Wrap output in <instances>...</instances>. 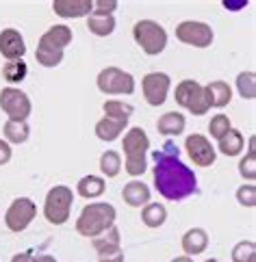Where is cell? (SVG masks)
<instances>
[{"label":"cell","instance_id":"6da1fadb","mask_svg":"<svg viewBox=\"0 0 256 262\" xmlns=\"http://www.w3.org/2000/svg\"><path fill=\"white\" fill-rule=\"evenodd\" d=\"M154 189L169 202H180L198 191V178L191 167L180 161V149L174 141H167L161 149H154Z\"/></svg>","mask_w":256,"mask_h":262},{"label":"cell","instance_id":"7a4b0ae2","mask_svg":"<svg viewBox=\"0 0 256 262\" xmlns=\"http://www.w3.org/2000/svg\"><path fill=\"white\" fill-rule=\"evenodd\" d=\"M115 206L109 202H91L81 210L76 219V232L85 238H96L115 226Z\"/></svg>","mask_w":256,"mask_h":262},{"label":"cell","instance_id":"3957f363","mask_svg":"<svg viewBox=\"0 0 256 262\" xmlns=\"http://www.w3.org/2000/svg\"><path fill=\"white\" fill-rule=\"evenodd\" d=\"M122 149H124V158H126L124 163L126 173L132 178L144 176V171L148 169V149H150V139L146 130L141 126H132L124 135Z\"/></svg>","mask_w":256,"mask_h":262},{"label":"cell","instance_id":"277c9868","mask_svg":"<svg viewBox=\"0 0 256 262\" xmlns=\"http://www.w3.org/2000/svg\"><path fill=\"white\" fill-rule=\"evenodd\" d=\"M72 204H74V193L70 186L65 184H56L48 191L44 202V217L52 226H63L70 219L72 212Z\"/></svg>","mask_w":256,"mask_h":262},{"label":"cell","instance_id":"5b68a950","mask_svg":"<svg viewBox=\"0 0 256 262\" xmlns=\"http://www.w3.org/2000/svg\"><path fill=\"white\" fill-rule=\"evenodd\" d=\"M132 37H135V43L148 57H156L167 46V33L154 20H139L132 26Z\"/></svg>","mask_w":256,"mask_h":262},{"label":"cell","instance_id":"8992f818","mask_svg":"<svg viewBox=\"0 0 256 262\" xmlns=\"http://www.w3.org/2000/svg\"><path fill=\"white\" fill-rule=\"evenodd\" d=\"M96 85L104 96H130V93H135V78H132V74L120 68H104L98 74Z\"/></svg>","mask_w":256,"mask_h":262},{"label":"cell","instance_id":"52a82bcc","mask_svg":"<svg viewBox=\"0 0 256 262\" xmlns=\"http://www.w3.org/2000/svg\"><path fill=\"white\" fill-rule=\"evenodd\" d=\"M174 100L178 106L187 108L193 115H206V111H208L206 100H204V85H200L198 80H191V78L178 82Z\"/></svg>","mask_w":256,"mask_h":262},{"label":"cell","instance_id":"ba28073f","mask_svg":"<svg viewBox=\"0 0 256 262\" xmlns=\"http://www.w3.org/2000/svg\"><path fill=\"white\" fill-rule=\"evenodd\" d=\"M0 108L11 121H26L33 111L31 98L17 87H5L0 91Z\"/></svg>","mask_w":256,"mask_h":262},{"label":"cell","instance_id":"9c48e42d","mask_svg":"<svg viewBox=\"0 0 256 262\" xmlns=\"http://www.w3.org/2000/svg\"><path fill=\"white\" fill-rule=\"evenodd\" d=\"M35 214H37V204L31 198H17L5 212V226L11 232L20 234L33 223Z\"/></svg>","mask_w":256,"mask_h":262},{"label":"cell","instance_id":"30bf717a","mask_svg":"<svg viewBox=\"0 0 256 262\" xmlns=\"http://www.w3.org/2000/svg\"><path fill=\"white\" fill-rule=\"evenodd\" d=\"M176 39L193 48H208L215 39V33L206 22L185 20L176 26Z\"/></svg>","mask_w":256,"mask_h":262},{"label":"cell","instance_id":"8fae6325","mask_svg":"<svg viewBox=\"0 0 256 262\" xmlns=\"http://www.w3.org/2000/svg\"><path fill=\"white\" fill-rule=\"evenodd\" d=\"M169 87H172V78L165 72H150L141 78V91L150 106H161L167 100Z\"/></svg>","mask_w":256,"mask_h":262},{"label":"cell","instance_id":"7c38bea8","mask_svg":"<svg viewBox=\"0 0 256 262\" xmlns=\"http://www.w3.org/2000/svg\"><path fill=\"white\" fill-rule=\"evenodd\" d=\"M185 149L189 158L193 161V165L198 167H211L217 158V149L211 145V141L204 135H198V133L189 135L185 139Z\"/></svg>","mask_w":256,"mask_h":262},{"label":"cell","instance_id":"4fadbf2b","mask_svg":"<svg viewBox=\"0 0 256 262\" xmlns=\"http://www.w3.org/2000/svg\"><path fill=\"white\" fill-rule=\"evenodd\" d=\"M72 39H74V33H72L70 26H65V24H54V26H50V29L40 37L37 46H40V48H50V50H61V52H65V48H68V46L72 43Z\"/></svg>","mask_w":256,"mask_h":262},{"label":"cell","instance_id":"5bb4252c","mask_svg":"<svg viewBox=\"0 0 256 262\" xmlns=\"http://www.w3.org/2000/svg\"><path fill=\"white\" fill-rule=\"evenodd\" d=\"M0 54L7 61H17L26 54V43L24 37L20 35V31L15 29H5L0 33Z\"/></svg>","mask_w":256,"mask_h":262},{"label":"cell","instance_id":"9a60e30c","mask_svg":"<svg viewBox=\"0 0 256 262\" xmlns=\"http://www.w3.org/2000/svg\"><path fill=\"white\" fill-rule=\"evenodd\" d=\"M204 100L208 108H224L230 104L232 89L226 80H211L208 85H204Z\"/></svg>","mask_w":256,"mask_h":262},{"label":"cell","instance_id":"2e32d148","mask_svg":"<svg viewBox=\"0 0 256 262\" xmlns=\"http://www.w3.org/2000/svg\"><path fill=\"white\" fill-rule=\"evenodd\" d=\"M52 11L63 20H76V17L91 15V0H54Z\"/></svg>","mask_w":256,"mask_h":262},{"label":"cell","instance_id":"e0dca14e","mask_svg":"<svg viewBox=\"0 0 256 262\" xmlns=\"http://www.w3.org/2000/svg\"><path fill=\"white\" fill-rule=\"evenodd\" d=\"M180 245H183V251L185 256L193 258L198 254H204L206 247H208V234L204 228H191L183 234V241H180Z\"/></svg>","mask_w":256,"mask_h":262},{"label":"cell","instance_id":"ac0fdd59","mask_svg":"<svg viewBox=\"0 0 256 262\" xmlns=\"http://www.w3.org/2000/svg\"><path fill=\"white\" fill-rule=\"evenodd\" d=\"M122 198H124V202L130 208H144L150 202V189L141 180H130L124 186V191H122Z\"/></svg>","mask_w":256,"mask_h":262},{"label":"cell","instance_id":"d6986e66","mask_svg":"<svg viewBox=\"0 0 256 262\" xmlns=\"http://www.w3.org/2000/svg\"><path fill=\"white\" fill-rule=\"evenodd\" d=\"M185 126H187V119L183 113L178 111H169V113H163L156 121V130L165 137H178L185 133Z\"/></svg>","mask_w":256,"mask_h":262},{"label":"cell","instance_id":"ffe728a7","mask_svg":"<svg viewBox=\"0 0 256 262\" xmlns=\"http://www.w3.org/2000/svg\"><path fill=\"white\" fill-rule=\"evenodd\" d=\"M104 191H107V180L100 176H93V173L83 176L76 184V193L85 200H96Z\"/></svg>","mask_w":256,"mask_h":262},{"label":"cell","instance_id":"44dd1931","mask_svg":"<svg viewBox=\"0 0 256 262\" xmlns=\"http://www.w3.org/2000/svg\"><path fill=\"white\" fill-rule=\"evenodd\" d=\"M3 135H5V141L9 145H20V143L28 141V137H31V128H28L26 121H11V119H7L5 126H3Z\"/></svg>","mask_w":256,"mask_h":262},{"label":"cell","instance_id":"7402d4cb","mask_svg":"<svg viewBox=\"0 0 256 262\" xmlns=\"http://www.w3.org/2000/svg\"><path fill=\"white\" fill-rule=\"evenodd\" d=\"M141 221H144L146 228H161L167 221V208L159 202H148L141 210Z\"/></svg>","mask_w":256,"mask_h":262},{"label":"cell","instance_id":"603a6c76","mask_svg":"<svg viewBox=\"0 0 256 262\" xmlns=\"http://www.w3.org/2000/svg\"><path fill=\"white\" fill-rule=\"evenodd\" d=\"M243 145H245V139L237 128H230L228 133L217 141V149H220L224 156H239Z\"/></svg>","mask_w":256,"mask_h":262},{"label":"cell","instance_id":"cb8c5ba5","mask_svg":"<svg viewBox=\"0 0 256 262\" xmlns=\"http://www.w3.org/2000/svg\"><path fill=\"white\" fill-rule=\"evenodd\" d=\"M104 111V117H109L113 121H122V124H128V119L135 113V108L128 102H122V100H107L102 104Z\"/></svg>","mask_w":256,"mask_h":262},{"label":"cell","instance_id":"d4e9b609","mask_svg":"<svg viewBox=\"0 0 256 262\" xmlns=\"http://www.w3.org/2000/svg\"><path fill=\"white\" fill-rule=\"evenodd\" d=\"M126 126L128 124H122V121H113L109 117H102L96 124V137L100 139V141L111 143V141H115V139L122 137V133L126 130Z\"/></svg>","mask_w":256,"mask_h":262},{"label":"cell","instance_id":"484cf974","mask_svg":"<svg viewBox=\"0 0 256 262\" xmlns=\"http://www.w3.org/2000/svg\"><path fill=\"white\" fill-rule=\"evenodd\" d=\"M120 243H122V236H120V230L113 226L109 228L107 232H102L100 236L91 238V245L98 254H104V251H113V249H120Z\"/></svg>","mask_w":256,"mask_h":262},{"label":"cell","instance_id":"4316f807","mask_svg":"<svg viewBox=\"0 0 256 262\" xmlns=\"http://www.w3.org/2000/svg\"><path fill=\"white\" fill-rule=\"evenodd\" d=\"M87 29L96 37H109L115 31V17L113 15H89L87 17Z\"/></svg>","mask_w":256,"mask_h":262},{"label":"cell","instance_id":"83f0119b","mask_svg":"<svg viewBox=\"0 0 256 262\" xmlns=\"http://www.w3.org/2000/svg\"><path fill=\"white\" fill-rule=\"evenodd\" d=\"M100 171L104 178H115L122 171V156L115 149H107L100 156Z\"/></svg>","mask_w":256,"mask_h":262},{"label":"cell","instance_id":"f1b7e54d","mask_svg":"<svg viewBox=\"0 0 256 262\" xmlns=\"http://www.w3.org/2000/svg\"><path fill=\"white\" fill-rule=\"evenodd\" d=\"M26 74H28V65L22 59L9 61V63H5V68H3V78L7 82H11V87L17 85V82H22L26 78Z\"/></svg>","mask_w":256,"mask_h":262},{"label":"cell","instance_id":"f546056e","mask_svg":"<svg viewBox=\"0 0 256 262\" xmlns=\"http://www.w3.org/2000/svg\"><path fill=\"white\" fill-rule=\"evenodd\" d=\"M237 91L243 100L256 98V74L254 72H239L237 76Z\"/></svg>","mask_w":256,"mask_h":262},{"label":"cell","instance_id":"4dcf8cb0","mask_svg":"<svg viewBox=\"0 0 256 262\" xmlns=\"http://www.w3.org/2000/svg\"><path fill=\"white\" fill-rule=\"evenodd\" d=\"M232 262H254L256 260V245L254 241H241L232 247L230 254Z\"/></svg>","mask_w":256,"mask_h":262},{"label":"cell","instance_id":"1f68e13d","mask_svg":"<svg viewBox=\"0 0 256 262\" xmlns=\"http://www.w3.org/2000/svg\"><path fill=\"white\" fill-rule=\"evenodd\" d=\"M35 59L40 65H44V68H56V65L63 61V52L61 50H50V48H40V46H37Z\"/></svg>","mask_w":256,"mask_h":262},{"label":"cell","instance_id":"d6a6232c","mask_svg":"<svg viewBox=\"0 0 256 262\" xmlns=\"http://www.w3.org/2000/svg\"><path fill=\"white\" fill-rule=\"evenodd\" d=\"M239 173H241V178H245V180H250V182L256 180V149L250 147L248 154L239 161Z\"/></svg>","mask_w":256,"mask_h":262},{"label":"cell","instance_id":"836d02e7","mask_svg":"<svg viewBox=\"0 0 256 262\" xmlns=\"http://www.w3.org/2000/svg\"><path fill=\"white\" fill-rule=\"evenodd\" d=\"M232 128V124H230V119H228V115H224V113H220V115H213V119H211V124H208V133H211V137L213 139H220L228 133V130Z\"/></svg>","mask_w":256,"mask_h":262},{"label":"cell","instance_id":"e575fe53","mask_svg":"<svg viewBox=\"0 0 256 262\" xmlns=\"http://www.w3.org/2000/svg\"><path fill=\"white\" fill-rule=\"evenodd\" d=\"M237 202L245 208H254L256 206V186L254 184H243L237 189Z\"/></svg>","mask_w":256,"mask_h":262},{"label":"cell","instance_id":"d590c367","mask_svg":"<svg viewBox=\"0 0 256 262\" xmlns=\"http://www.w3.org/2000/svg\"><path fill=\"white\" fill-rule=\"evenodd\" d=\"M115 9H117V0H91L93 15H113Z\"/></svg>","mask_w":256,"mask_h":262},{"label":"cell","instance_id":"8d00e7d4","mask_svg":"<svg viewBox=\"0 0 256 262\" xmlns=\"http://www.w3.org/2000/svg\"><path fill=\"white\" fill-rule=\"evenodd\" d=\"M98 262H124V251H122V247L104 251V254H98Z\"/></svg>","mask_w":256,"mask_h":262},{"label":"cell","instance_id":"74e56055","mask_svg":"<svg viewBox=\"0 0 256 262\" xmlns=\"http://www.w3.org/2000/svg\"><path fill=\"white\" fill-rule=\"evenodd\" d=\"M11 156H13V149L11 145H9L5 139H0V167L7 165L9 161H11Z\"/></svg>","mask_w":256,"mask_h":262},{"label":"cell","instance_id":"f35d334b","mask_svg":"<svg viewBox=\"0 0 256 262\" xmlns=\"http://www.w3.org/2000/svg\"><path fill=\"white\" fill-rule=\"evenodd\" d=\"M11 262H33V251H22V254H15L11 258Z\"/></svg>","mask_w":256,"mask_h":262},{"label":"cell","instance_id":"ab89813d","mask_svg":"<svg viewBox=\"0 0 256 262\" xmlns=\"http://www.w3.org/2000/svg\"><path fill=\"white\" fill-rule=\"evenodd\" d=\"M33 262H56V258L50 254H40V256H33Z\"/></svg>","mask_w":256,"mask_h":262},{"label":"cell","instance_id":"60d3db41","mask_svg":"<svg viewBox=\"0 0 256 262\" xmlns=\"http://www.w3.org/2000/svg\"><path fill=\"white\" fill-rule=\"evenodd\" d=\"M245 5H248V3H243V0H241V3H230V0H226V3H224L226 9H243Z\"/></svg>","mask_w":256,"mask_h":262},{"label":"cell","instance_id":"b9f144b4","mask_svg":"<svg viewBox=\"0 0 256 262\" xmlns=\"http://www.w3.org/2000/svg\"><path fill=\"white\" fill-rule=\"evenodd\" d=\"M172 262H193V258H189V256H178V258H174Z\"/></svg>","mask_w":256,"mask_h":262},{"label":"cell","instance_id":"7bdbcfd3","mask_svg":"<svg viewBox=\"0 0 256 262\" xmlns=\"http://www.w3.org/2000/svg\"><path fill=\"white\" fill-rule=\"evenodd\" d=\"M204 262H217V260H215V258H211V260H204Z\"/></svg>","mask_w":256,"mask_h":262}]
</instances>
